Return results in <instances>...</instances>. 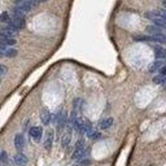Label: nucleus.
I'll list each match as a JSON object with an SVG mask.
<instances>
[{
    "instance_id": "f257e3e1",
    "label": "nucleus",
    "mask_w": 166,
    "mask_h": 166,
    "mask_svg": "<svg viewBox=\"0 0 166 166\" xmlns=\"http://www.w3.org/2000/svg\"><path fill=\"white\" fill-rule=\"evenodd\" d=\"M74 129L79 131V132H86V134H88L91 130H94L90 121H87L86 118H82V117H77L75 123H74Z\"/></svg>"
},
{
    "instance_id": "f03ea898",
    "label": "nucleus",
    "mask_w": 166,
    "mask_h": 166,
    "mask_svg": "<svg viewBox=\"0 0 166 166\" xmlns=\"http://www.w3.org/2000/svg\"><path fill=\"white\" fill-rule=\"evenodd\" d=\"M145 17L148 20H151V21H153V24L156 26H158V27H164L166 29V20L162 18L160 14H157V13L155 11H151V12H147L145 13Z\"/></svg>"
},
{
    "instance_id": "7ed1b4c3",
    "label": "nucleus",
    "mask_w": 166,
    "mask_h": 166,
    "mask_svg": "<svg viewBox=\"0 0 166 166\" xmlns=\"http://www.w3.org/2000/svg\"><path fill=\"white\" fill-rule=\"evenodd\" d=\"M85 153H86V144H85V142L78 140L75 143V148H74L72 158L73 160H82L83 156H85Z\"/></svg>"
},
{
    "instance_id": "20e7f679",
    "label": "nucleus",
    "mask_w": 166,
    "mask_h": 166,
    "mask_svg": "<svg viewBox=\"0 0 166 166\" xmlns=\"http://www.w3.org/2000/svg\"><path fill=\"white\" fill-rule=\"evenodd\" d=\"M38 4H39L38 0H24V2H21L16 7V9H18V11H21V12L26 13V12L31 11L34 7H37Z\"/></svg>"
},
{
    "instance_id": "39448f33",
    "label": "nucleus",
    "mask_w": 166,
    "mask_h": 166,
    "mask_svg": "<svg viewBox=\"0 0 166 166\" xmlns=\"http://www.w3.org/2000/svg\"><path fill=\"white\" fill-rule=\"evenodd\" d=\"M2 35L5 37V38H13L14 39V37H17V29H14L11 25H8V26H5V27L2 29Z\"/></svg>"
},
{
    "instance_id": "423d86ee",
    "label": "nucleus",
    "mask_w": 166,
    "mask_h": 166,
    "mask_svg": "<svg viewBox=\"0 0 166 166\" xmlns=\"http://www.w3.org/2000/svg\"><path fill=\"white\" fill-rule=\"evenodd\" d=\"M9 25L13 26L14 29H22L25 27V18H18V17H12L9 21Z\"/></svg>"
},
{
    "instance_id": "0eeeda50",
    "label": "nucleus",
    "mask_w": 166,
    "mask_h": 166,
    "mask_svg": "<svg viewBox=\"0 0 166 166\" xmlns=\"http://www.w3.org/2000/svg\"><path fill=\"white\" fill-rule=\"evenodd\" d=\"M42 132H43L42 127H38V126H34V127L30 129V136L37 142H39L42 139Z\"/></svg>"
},
{
    "instance_id": "6e6552de",
    "label": "nucleus",
    "mask_w": 166,
    "mask_h": 166,
    "mask_svg": "<svg viewBox=\"0 0 166 166\" xmlns=\"http://www.w3.org/2000/svg\"><path fill=\"white\" fill-rule=\"evenodd\" d=\"M14 147L17 148L18 151H22L24 147H25V139H24V135L22 134H17L14 136Z\"/></svg>"
},
{
    "instance_id": "1a4fd4ad",
    "label": "nucleus",
    "mask_w": 166,
    "mask_h": 166,
    "mask_svg": "<svg viewBox=\"0 0 166 166\" xmlns=\"http://www.w3.org/2000/svg\"><path fill=\"white\" fill-rule=\"evenodd\" d=\"M70 139H72V132H70V130H66L62 134V136H61V145H62V148H66L69 145Z\"/></svg>"
},
{
    "instance_id": "9d476101",
    "label": "nucleus",
    "mask_w": 166,
    "mask_h": 166,
    "mask_svg": "<svg viewBox=\"0 0 166 166\" xmlns=\"http://www.w3.org/2000/svg\"><path fill=\"white\" fill-rule=\"evenodd\" d=\"M52 143H53V132L52 131H48L46 135V140H44V148L47 151L52 149Z\"/></svg>"
},
{
    "instance_id": "9b49d317",
    "label": "nucleus",
    "mask_w": 166,
    "mask_h": 166,
    "mask_svg": "<svg viewBox=\"0 0 166 166\" xmlns=\"http://www.w3.org/2000/svg\"><path fill=\"white\" fill-rule=\"evenodd\" d=\"M40 121H42L43 125H49L51 114H49V112H48L47 109H42V112H40Z\"/></svg>"
},
{
    "instance_id": "f8f14e48",
    "label": "nucleus",
    "mask_w": 166,
    "mask_h": 166,
    "mask_svg": "<svg viewBox=\"0 0 166 166\" xmlns=\"http://www.w3.org/2000/svg\"><path fill=\"white\" fill-rule=\"evenodd\" d=\"M147 31L152 34V35H165L164 31H162V29L158 27V26H147Z\"/></svg>"
},
{
    "instance_id": "ddd939ff",
    "label": "nucleus",
    "mask_w": 166,
    "mask_h": 166,
    "mask_svg": "<svg viewBox=\"0 0 166 166\" xmlns=\"http://www.w3.org/2000/svg\"><path fill=\"white\" fill-rule=\"evenodd\" d=\"M14 162L18 166H25L26 162H27V157H26L24 153H18V155L14 156Z\"/></svg>"
},
{
    "instance_id": "4468645a",
    "label": "nucleus",
    "mask_w": 166,
    "mask_h": 166,
    "mask_svg": "<svg viewBox=\"0 0 166 166\" xmlns=\"http://www.w3.org/2000/svg\"><path fill=\"white\" fill-rule=\"evenodd\" d=\"M155 55L158 60H164L166 57V49H164V48H161V47H156L155 48Z\"/></svg>"
},
{
    "instance_id": "2eb2a0df",
    "label": "nucleus",
    "mask_w": 166,
    "mask_h": 166,
    "mask_svg": "<svg viewBox=\"0 0 166 166\" xmlns=\"http://www.w3.org/2000/svg\"><path fill=\"white\" fill-rule=\"evenodd\" d=\"M113 125V118H105V120H103L101 122H100V129H103V130H107V129H109L110 126Z\"/></svg>"
},
{
    "instance_id": "dca6fc26",
    "label": "nucleus",
    "mask_w": 166,
    "mask_h": 166,
    "mask_svg": "<svg viewBox=\"0 0 166 166\" xmlns=\"http://www.w3.org/2000/svg\"><path fill=\"white\" fill-rule=\"evenodd\" d=\"M162 65H164V62H162V60L155 61V62H153V64H152V65H151V66H149V72H151V73H153V72H156V70H158V69H160V68H164V66H162Z\"/></svg>"
},
{
    "instance_id": "f3484780",
    "label": "nucleus",
    "mask_w": 166,
    "mask_h": 166,
    "mask_svg": "<svg viewBox=\"0 0 166 166\" xmlns=\"http://www.w3.org/2000/svg\"><path fill=\"white\" fill-rule=\"evenodd\" d=\"M16 39H13V38H5V37H3L2 35V44H5V46H14L16 44Z\"/></svg>"
},
{
    "instance_id": "a211bd4d",
    "label": "nucleus",
    "mask_w": 166,
    "mask_h": 166,
    "mask_svg": "<svg viewBox=\"0 0 166 166\" xmlns=\"http://www.w3.org/2000/svg\"><path fill=\"white\" fill-rule=\"evenodd\" d=\"M65 123H66V114L65 112H61L59 114V127H64Z\"/></svg>"
},
{
    "instance_id": "6ab92c4d",
    "label": "nucleus",
    "mask_w": 166,
    "mask_h": 166,
    "mask_svg": "<svg viewBox=\"0 0 166 166\" xmlns=\"http://www.w3.org/2000/svg\"><path fill=\"white\" fill-rule=\"evenodd\" d=\"M4 56H7V57H16L17 56V51L14 48H8L7 52L4 53Z\"/></svg>"
},
{
    "instance_id": "aec40b11",
    "label": "nucleus",
    "mask_w": 166,
    "mask_h": 166,
    "mask_svg": "<svg viewBox=\"0 0 166 166\" xmlns=\"http://www.w3.org/2000/svg\"><path fill=\"white\" fill-rule=\"evenodd\" d=\"M0 20H2L3 22H8V24H9V21H11V16L8 14V12H3V13H2V16H0Z\"/></svg>"
},
{
    "instance_id": "412c9836",
    "label": "nucleus",
    "mask_w": 166,
    "mask_h": 166,
    "mask_svg": "<svg viewBox=\"0 0 166 166\" xmlns=\"http://www.w3.org/2000/svg\"><path fill=\"white\" fill-rule=\"evenodd\" d=\"M87 135H88L91 139H99V138H100V134L97 132V131H95V130H91Z\"/></svg>"
},
{
    "instance_id": "4be33fe9",
    "label": "nucleus",
    "mask_w": 166,
    "mask_h": 166,
    "mask_svg": "<svg viewBox=\"0 0 166 166\" xmlns=\"http://www.w3.org/2000/svg\"><path fill=\"white\" fill-rule=\"evenodd\" d=\"M165 81H166V78H165L164 75H161V74L153 78V82H155V83H165Z\"/></svg>"
},
{
    "instance_id": "5701e85b",
    "label": "nucleus",
    "mask_w": 166,
    "mask_h": 166,
    "mask_svg": "<svg viewBox=\"0 0 166 166\" xmlns=\"http://www.w3.org/2000/svg\"><path fill=\"white\" fill-rule=\"evenodd\" d=\"M155 12L157 13V14H160L161 17H162V18L166 20V9H165V8H161V9H156Z\"/></svg>"
},
{
    "instance_id": "b1692460",
    "label": "nucleus",
    "mask_w": 166,
    "mask_h": 166,
    "mask_svg": "<svg viewBox=\"0 0 166 166\" xmlns=\"http://www.w3.org/2000/svg\"><path fill=\"white\" fill-rule=\"evenodd\" d=\"M2 162L3 164H5L7 162V152H2Z\"/></svg>"
},
{
    "instance_id": "393cba45",
    "label": "nucleus",
    "mask_w": 166,
    "mask_h": 166,
    "mask_svg": "<svg viewBox=\"0 0 166 166\" xmlns=\"http://www.w3.org/2000/svg\"><path fill=\"white\" fill-rule=\"evenodd\" d=\"M160 74H161V75H164V77H166V66L160 69Z\"/></svg>"
},
{
    "instance_id": "a878e982",
    "label": "nucleus",
    "mask_w": 166,
    "mask_h": 166,
    "mask_svg": "<svg viewBox=\"0 0 166 166\" xmlns=\"http://www.w3.org/2000/svg\"><path fill=\"white\" fill-rule=\"evenodd\" d=\"M0 69H2V77H4V74H5V72H7V68L4 66V65H2V66H0Z\"/></svg>"
},
{
    "instance_id": "bb28decb",
    "label": "nucleus",
    "mask_w": 166,
    "mask_h": 166,
    "mask_svg": "<svg viewBox=\"0 0 166 166\" xmlns=\"http://www.w3.org/2000/svg\"><path fill=\"white\" fill-rule=\"evenodd\" d=\"M162 5H164V8L166 9V0H162Z\"/></svg>"
}]
</instances>
